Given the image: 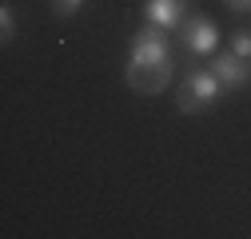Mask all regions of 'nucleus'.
Returning a JSON list of instances; mask_svg holds the SVG:
<instances>
[{"label":"nucleus","mask_w":251,"mask_h":239,"mask_svg":"<svg viewBox=\"0 0 251 239\" xmlns=\"http://www.w3.org/2000/svg\"><path fill=\"white\" fill-rule=\"evenodd\" d=\"M172 44H168V32L155 24H144L140 32L132 36L128 44V64H124V80H128L132 92L140 96H151V92H164L172 84Z\"/></svg>","instance_id":"1"},{"label":"nucleus","mask_w":251,"mask_h":239,"mask_svg":"<svg viewBox=\"0 0 251 239\" xmlns=\"http://www.w3.org/2000/svg\"><path fill=\"white\" fill-rule=\"evenodd\" d=\"M219 96H224V84L215 80V72H211V68H192V72L183 76V84H179L176 108H179L183 116H200V112H207Z\"/></svg>","instance_id":"2"},{"label":"nucleus","mask_w":251,"mask_h":239,"mask_svg":"<svg viewBox=\"0 0 251 239\" xmlns=\"http://www.w3.org/2000/svg\"><path fill=\"white\" fill-rule=\"evenodd\" d=\"M179 40H183V48L192 52V56H215L219 28H215V20H207V16H187V20L179 24Z\"/></svg>","instance_id":"3"},{"label":"nucleus","mask_w":251,"mask_h":239,"mask_svg":"<svg viewBox=\"0 0 251 239\" xmlns=\"http://www.w3.org/2000/svg\"><path fill=\"white\" fill-rule=\"evenodd\" d=\"M211 72H215L219 84H224V92H235V88H247L251 84V60H243L235 52H219L211 60Z\"/></svg>","instance_id":"4"},{"label":"nucleus","mask_w":251,"mask_h":239,"mask_svg":"<svg viewBox=\"0 0 251 239\" xmlns=\"http://www.w3.org/2000/svg\"><path fill=\"white\" fill-rule=\"evenodd\" d=\"M144 20L172 32L187 20V0H144Z\"/></svg>","instance_id":"5"},{"label":"nucleus","mask_w":251,"mask_h":239,"mask_svg":"<svg viewBox=\"0 0 251 239\" xmlns=\"http://www.w3.org/2000/svg\"><path fill=\"white\" fill-rule=\"evenodd\" d=\"M0 40H4V44L16 40V16H12V4H0Z\"/></svg>","instance_id":"6"},{"label":"nucleus","mask_w":251,"mask_h":239,"mask_svg":"<svg viewBox=\"0 0 251 239\" xmlns=\"http://www.w3.org/2000/svg\"><path fill=\"white\" fill-rule=\"evenodd\" d=\"M231 52L243 56V60H251V28H239V32L231 36Z\"/></svg>","instance_id":"7"},{"label":"nucleus","mask_w":251,"mask_h":239,"mask_svg":"<svg viewBox=\"0 0 251 239\" xmlns=\"http://www.w3.org/2000/svg\"><path fill=\"white\" fill-rule=\"evenodd\" d=\"M76 8H84V0H52L56 16H76Z\"/></svg>","instance_id":"8"},{"label":"nucleus","mask_w":251,"mask_h":239,"mask_svg":"<svg viewBox=\"0 0 251 239\" xmlns=\"http://www.w3.org/2000/svg\"><path fill=\"white\" fill-rule=\"evenodd\" d=\"M231 12H251V0H224Z\"/></svg>","instance_id":"9"}]
</instances>
